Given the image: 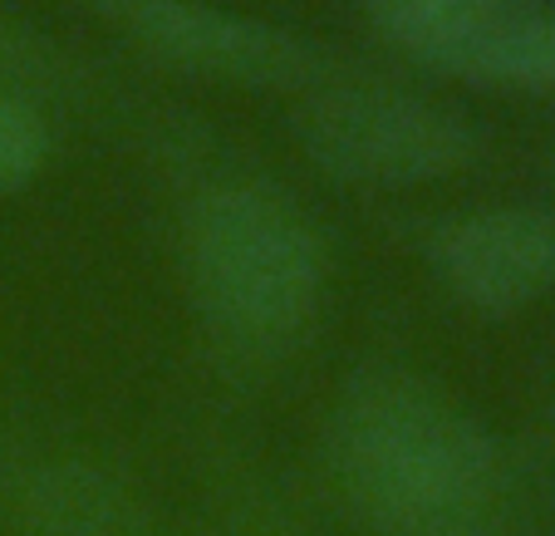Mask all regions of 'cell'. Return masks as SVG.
<instances>
[{
	"mask_svg": "<svg viewBox=\"0 0 555 536\" xmlns=\"http://www.w3.org/2000/svg\"><path fill=\"white\" fill-rule=\"evenodd\" d=\"M320 468L364 536H502L506 452L457 394L403 365L339 384Z\"/></svg>",
	"mask_w": 555,
	"mask_h": 536,
	"instance_id": "obj_1",
	"label": "cell"
},
{
	"mask_svg": "<svg viewBox=\"0 0 555 536\" xmlns=\"http://www.w3.org/2000/svg\"><path fill=\"white\" fill-rule=\"evenodd\" d=\"M182 261L197 320L236 359L285 355L325 295V246L314 227L261 182L202 192L182 221Z\"/></svg>",
	"mask_w": 555,
	"mask_h": 536,
	"instance_id": "obj_2",
	"label": "cell"
},
{
	"mask_svg": "<svg viewBox=\"0 0 555 536\" xmlns=\"http://www.w3.org/2000/svg\"><path fill=\"white\" fill-rule=\"evenodd\" d=\"M295 138L314 163L349 182H428L477 153V124L438 99L388 85L325 79L295 109Z\"/></svg>",
	"mask_w": 555,
	"mask_h": 536,
	"instance_id": "obj_3",
	"label": "cell"
},
{
	"mask_svg": "<svg viewBox=\"0 0 555 536\" xmlns=\"http://www.w3.org/2000/svg\"><path fill=\"white\" fill-rule=\"evenodd\" d=\"M147 50L242 85H325V44L202 0H94Z\"/></svg>",
	"mask_w": 555,
	"mask_h": 536,
	"instance_id": "obj_4",
	"label": "cell"
},
{
	"mask_svg": "<svg viewBox=\"0 0 555 536\" xmlns=\"http://www.w3.org/2000/svg\"><path fill=\"white\" fill-rule=\"evenodd\" d=\"M428 246L448 291L482 310H516L555 285V212L545 207L462 212Z\"/></svg>",
	"mask_w": 555,
	"mask_h": 536,
	"instance_id": "obj_5",
	"label": "cell"
},
{
	"mask_svg": "<svg viewBox=\"0 0 555 536\" xmlns=\"http://www.w3.org/2000/svg\"><path fill=\"white\" fill-rule=\"evenodd\" d=\"M11 536H163L133 483L104 463L54 452L35 458L5 487Z\"/></svg>",
	"mask_w": 555,
	"mask_h": 536,
	"instance_id": "obj_6",
	"label": "cell"
},
{
	"mask_svg": "<svg viewBox=\"0 0 555 536\" xmlns=\"http://www.w3.org/2000/svg\"><path fill=\"white\" fill-rule=\"evenodd\" d=\"M448 64L462 74H477V79L555 89V15L502 11L492 25L472 35Z\"/></svg>",
	"mask_w": 555,
	"mask_h": 536,
	"instance_id": "obj_7",
	"label": "cell"
},
{
	"mask_svg": "<svg viewBox=\"0 0 555 536\" xmlns=\"http://www.w3.org/2000/svg\"><path fill=\"white\" fill-rule=\"evenodd\" d=\"M364 5L388 40L442 64L506 11V0H364Z\"/></svg>",
	"mask_w": 555,
	"mask_h": 536,
	"instance_id": "obj_8",
	"label": "cell"
},
{
	"mask_svg": "<svg viewBox=\"0 0 555 536\" xmlns=\"http://www.w3.org/2000/svg\"><path fill=\"white\" fill-rule=\"evenodd\" d=\"M69 79V60L44 35H35L21 15L0 5V89L30 99L35 89H60Z\"/></svg>",
	"mask_w": 555,
	"mask_h": 536,
	"instance_id": "obj_9",
	"label": "cell"
},
{
	"mask_svg": "<svg viewBox=\"0 0 555 536\" xmlns=\"http://www.w3.org/2000/svg\"><path fill=\"white\" fill-rule=\"evenodd\" d=\"M50 133L35 104L15 89H0V188H21L44 168Z\"/></svg>",
	"mask_w": 555,
	"mask_h": 536,
	"instance_id": "obj_10",
	"label": "cell"
}]
</instances>
